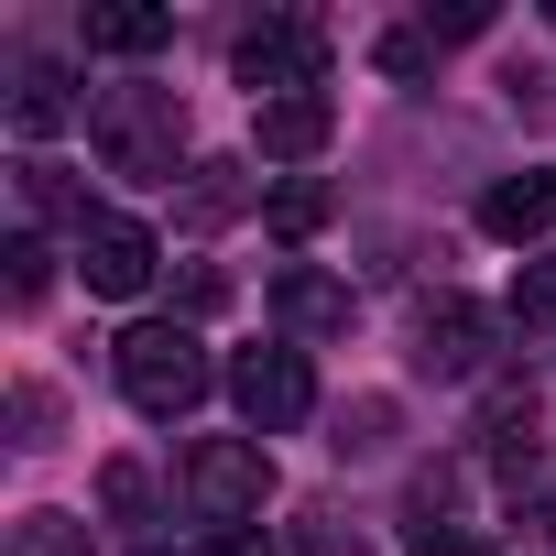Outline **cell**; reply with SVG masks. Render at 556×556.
Returning a JSON list of instances; mask_svg holds the SVG:
<instances>
[{"label": "cell", "mask_w": 556, "mask_h": 556, "mask_svg": "<svg viewBox=\"0 0 556 556\" xmlns=\"http://www.w3.org/2000/svg\"><path fill=\"white\" fill-rule=\"evenodd\" d=\"M175 295H186V317H218V306H229V273H218V262H186Z\"/></svg>", "instance_id": "obj_23"}, {"label": "cell", "mask_w": 556, "mask_h": 556, "mask_svg": "<svg viewBox=\"0 0 556 556\" xmlns=\"http://www.w3.org/2000/svg\"><path fill=\"white\" fill-rule=\"evenodd\" d=\"M229 66H240L251 110H262V99H295V88L328 77V34H317V23H251V34L229 45Z\"/></svg>", "instance_id": "obj_5"}, {"label": "cell", "mask_w": 556, "mask_h": 556, "mask_svg": "<svg viewBox=\"0 0 556 556\" xmlns=\"http://www.w3.org/2000/svg\"><path fill=\"white\" fill-rule=\"evenodd\" d=\"M545 23H556V12H545Z\"/></svg>", "instance_id": "obj_28"}, {"label": "cell", "mask_w": 556, "mask_h": 556, "mask_svg": "<svg viewBox=\"0 0 556 556\" xmlns=\"http://www.w3.org/2000/svg\"><path fill=\"white\" fill-rule=\"evenodd\" d=\"M262 207H273V229H285V240H306V229L328 218V186H317V175H285V186H273Z\"/></svg>", "instance_id": "obj_17"}, {"label": "cell", "mask_w": 556, "mask_h": 556, "mask_svg": "<svg viewBox=\"0 0 556 556\" xmlns=\"http://www.w3.org/2000/svg\"><path fill=\"white\" fill-rule=\"evenodd\" d=\"M207 339L186 328V317H142V328H121V393H131V415H153V426H175V415H197L207 404Z\"/></svg>", "instance_id": "obj_2"}, {"label": "cell", "mask_w": 556, "mask_h": 556, "mask_svg": "<svg viewBox=\"0 0 556 556\" xmlns=\"http://www.w3.org/2000/svg\"><path fill=\"white\" fill-rule=\"evenodd\" d=\"M229 404H240L251 437L306 426V415H317V371H306V350H240V361H229Z\"/></svg>", "instance_id": "obj_4"}, {"label": "cell", "mask_w": 556, "mask_h": 556, "mask_svg": "<svg viewBox=\"0 0 556 556\" xmlns=\"http://www.w3.org/2000/svg\"><path fill=\"white\" fill-rule=\"evenodd\" d=\"M513 328H556V251H534L513 273Z\"/></svg>", "instance_id": "obj_18"}, {"label": "cell", "mask_w": 556, "mask_h": 556, "mask_svg": "<svg viewBox=\"0 0 556 556\" xmlns=\"http://www.w3.org/2000/svg\"><path fill=\"white\" fill-rule=\"evenodd\" d=\"M175 207H186V229H218V218H240V207H251V164H229V153H197Z\"/></svg>", "instance_id": "obj_12"}, {"label": "cell", "mask_w": 556, "mask_h": 556, "mask_svg": "<svg viewBox=\"0 0 556 556\" xmlns=\"http://www.w3.org/2000/svg\"><path fill=\"white\" fill-rule=\"evenodd\" d=\"M66 121H77V77L45 66V55H23V66H12V131H23V142H55Z\"/></svg>", "instance_id": "obj_10"}, {"label": "cell", "mask_w": 556, "mask_h": 556, "mask_svg": "<svg viewBox=\"0 0 556 556\" xmlns=\"http://www.w3.org/2000/svg\"><path fill=\"white\" fill-rule=\"evenodd\" d=\"M513 110L523 121H556V77H513Z\"/></svg>", "instance_id": "obj_24"}, {"label": "cell", "mask_w": 556, "mask_h": 556, "mask_svg": "<svg viewBox=\"0 0 556 556\" xmlns=\"http://www.w3.org/2000/svg\"><path fill=\"white\" fill-rule=\"evenodd\" d=\"M12 437H23V447L55 437V393H45V382H12Z\"/></svg>", "instance_id": "obj_22"}, {"label": "cell", "mask_w": 556, "mask_h": 556, "mask_svg": "<svg viewBox=\"0 0 556 556\" xmlns=\"http://www.w3.org/2000/svg\"><path fill=\"white\" fill-rule=\"evenodd\" d=\"M534 523H545V545H556V480H545V502H534Z\"/></svg>", "instance_id": "obj_27"}, {"label": "cell", "mask_w": 556, "mask_h": 556, "mask_svg": "<svg viewBox=\"0 0 556 556\" xmlns=\"http://www.w3.org/2000/svg\"><path fill=\"white\" fill-rule=\"evenodd\" d=\"M12 186H23V207H34V218H66V229L88 240V218H99V207H88V186H77L66 164H45V153H23V175H12Z\"/></svg>", "instance_id": "obj_13"}, {"label": "cell", "mask_w": 556, "mask_h": 556, "mask_svg": "<svg viewBox=\"0 0 556 556\" xmlns=\"http://www.w3.org/2000/svg\"><path fill=\"white\" fill-rule=\"evenodd\" d=\"M404 556H480V545H469V534H447V523H415V545H404Z\"/></svg>", "instance_id": "obj_25"}, {"label": "cell", "mask_w": 556, "mask_h": 556, "mask_svg": "<svg viewBox=\"0 0 556 556\" xmlns=\"http://www.w3.org/2000/svg\"><path fill=\"white\" fill-rule=\"evenodd\" d=\"M99 513H110V523H131V534H142V523H153V480H142V469H131V458H110V469H99Z\"/></svg>", "instance_id": "obj_15"}, {"label": "cell", "mask_w": 556, "mask_h": 556, "mask_svg": "<svg viewBox=\"0 0 556 556\" xmlns=\"http://www.w3.org/2000/svg\"><path fill=\"white\" fill-rule=\"evenodd\" d=\"M77 273H88V295H142L153 273H164V240L142 229V218H88V240H77Z\"/></svg>", "instance_id": "obj_7"}, {"label": "cell", "mask_w": 556, "mask_h": 556, "mask_svg": "<svg viewBox=\"0 0 556 556\" xmlns=\"http://www.w3.org/2000/svg\"><path fill=\"white\" fill-rule=\"evenodd\" d=\"M382 437H393V404H382V393H371V404H350V415H339V458H371V447H382Z\"/></svg>", "instance_id": "obj_21"}, {"label": "cell", "mask_w": 556, "mask_h": 556, "mask_svg": "<svg viewBox=\"0 0 556 556\" xmlns=\"http://www.w3.org/2000/svg\"><path fill=\"white\" fill-rule=\"evenodd\" d=\"M371 66H382V77H426V66H437V34H426V23H415V34H382Z\"/></svg>", "instance_id": "obj_20"}, {"label": "cell", "mask_w": 556, "mask_h": 556, "mask_svg": "<svg viewBox=\"0 0 556 556\" xmlns=\"http://www.w3.org/2000/svg\"><path fill=\"white\" fill-rule=\"evenodd\" d=\"M88 142H99L110 175L175 186V164H186V99L175 88H99L88 99Z\"/></svg>", "instance_id": "obj_1"}, {"label": "cell", "mask_w": 556, "mask_h": 556, "mask_svg": "<svg viewBox=\"0 0 556 556\" xmlns=\"http://www.w3.org/2000/svg\"><path fill=\"white\" fill-rule=\"evenodd\" d=\"M186 502H197L218 534H240V523L273 502V458H262V437H207V447L186 458Z\"/></svg>", "instance_id": "obj_3"}, {"label": "cell", "mask_w": 556, "mask_h": 556, "mask_svg": "<svg viewBox=\"0 0 556 556\" xmlns=\"http://www.w3.org/2000/svg\"><path fill=\"white\" fill-rule=\"evenodd\" d=\"M491 339H502V317H491V306L437 295V306H426V328H415V371H426V382H480V371H491Z\"/></svg>", "instance_id": "obj_6"}, {"label": "cell", "mask_w": 556, "mask_h": 556, "mask_svg": "<svg viewBox=\"0 0 556 556\" xmlns=\"http://www.w3.org/2000/svg\"><path fill=\"white\" fill-rule=\"evenodd\" d=\"M175 34V12H142V0H110V12H88V55H153Z\"/></svg>", "instance_id": "obj_14"}, {"label": "cell", "mask_w": 556, "mask_h": 556, "mask_svg": "<svg viewBox=\"0 0 556 556\" xmlns=\"http://www.w3.org/2000/svg\"><path fill=\"white\" fill-rule=\"evenodd\" d=\"M328 131H339L328 88H295V99H262V110H251V142H262V164H306V153H328Z\"/></svg>", "instance_id": "obj_8"}, {"label": "cell", "mask_w": 556, "mask_h": 556, "mask_svg": "<svg viewBox=\"0 0 556 556\" xmlns=\"http://www.w3.org/2000/svg\"><path fill=\"white\" fill-rule=\"evenodd\" d=\"M45 285H55V251H45V229H23L12 240V306H45Z\"/></svg>", "instance_id": "obj_19"}, {"label": "cell", "mask_w": 556, "mask_h": 556, "mask_svg": "<svg viewBox=\"0 0 556 556\" xmlns=\"http://www.w3.org/2000/svg\"><path fill=\"white\" fill-rule=\"evenodd\" d=\"M207 556H273V534H251V523H240V534H207Z\"/></svg>", "instance_id": "obj_26"}, {"label": "cell", "mask_w": 556, "mask_h": 556, "mask_svg": "<svg viewBox=\"0 0 556 556\" xmlns=\"http://www.w3.org/2000/svg\"><path fill=\"white\" fill-rule=\"evenodd\" d=\"M480 229H491V240H545V229H556V175H502V186L480 197Z\"/></svg>", "instance_id": "obj_11"}, {"label": "cell", "mask_w": 556, "mask_h": 556, "mask_svg": "<svg viewBox=\"0 0 556 556\" xmlns=\"http://www.w3.org/2000/svg\"><path fill=\"white\" fill-rule=\"evenodd\" d=\"M12 556H88V523L77 513H23L12 523Z\"/></svg>", "instance_id": "obj_16"}, {"label": "cell", "mask_w": 556, "mask_h": 556, "mask_svg": "<svg viewBox=\"0 0 556 556\" xmlns=\"http://www.w3.org/2000/svg\"><path fill=\"white\" fill-rule=\"evenodd\" d=\"M273 317H285L295 339H350V285H328L317 262H285L273 273Z\"/></svg>", "instance_id": "obj_9"}]
</instances>
